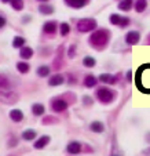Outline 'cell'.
<instances>
[{
	"instance_id": "obj_7",
	"label": "cell",
	"mask_w": 150,
	"mask_h": 156,
	"mask_svg": "<svg viewBox=\"0 0 150 156\" xmlns=\"http://www.w3.org/2000/svg\"><path fill=\"white\" fill-rule=\"evenodd\" d=\"M65 3L72 9H81L88 3V0H65Z\"/></svg>"
},
{
	"instance_id": "obj_25",
	"label": "cell",
	"mask_w": 150,
	"mask_h": 156,
	"mask_svg": "<svg viewBox=\"0 0 150 156\" xmlns=\"http://www.w3.org/2000/svg\"><path fill=\"white\" fill-rule=\"evenodd\" d=\"M10 3H11L12 9L17 10V11H21V10L24 9V0H11Z\"/></svg>"
},
{
	"instance_id": "obj_9",
	"label": "cell",
	"mask_w": 150,
	"mask_h": 156,
	"mask_svg": "<svg viewBox=\"0 0 150 156\" xmlns=\"http://www.w3.org/2000/svg\"><path fill=\"white\" fill-rule=\"evenodd\" d=\"M99 80L102 83H107V84H114L117 82V77L113 76V75H109V73H102L99 76Z\"/></svg>"
},
{
	"instance_id": "obj_21",
	"label": "cell",
	"mask_w": 150,
	"mask_h": 156,
	"mask_svg": "<svg viewBox=\"0 0 150 156\" xmlns=\"http://www.w3.org/2000/svg\"><path fill=\"white\" fill-rule=\"evenodd\" d=\"M17 69L21 72V73H28L30 71V66L28 62H18L17 64Z\"/></svg>"
},
{
	"instance_id": "obj_29",
	"label": "cell",
	"mask_w": 150,
	"mask_h": 156,
	"mask_svg": "<svg viewBox=\"0 0 150 156\" xmlns=\"http://www.w3.org/2000/svg\"><path fill=\"white\" fill-rule=\"evenodd\" d=\"M128 25H130V20H128L127 17H123V18H121V22H120V25H118V27L124 28V27H128Z\"/></svg>"
},
{
	"instance_id": "obj_15",
	"label": "cell",
	"mask_w": 150,
	"mask_h": 156,
	"mask_svg": "<svg viewBox=\"0 0 150 156\" xmlns=\"http://www.w3.org/2000/svg\"><path fill=\"white\" fill-rule=\"evenodd\" d=\"M44 105L43 104H33V106H32V112H33V115H36V116H41L43 113H44Z\"/></svg>"
},
{
	"instance_id": "obj_26",
	"label": "cell",
	"mask_w": 150,
	"mask_h": 156,
	"mask_svg": "<svg viewBox=\"0 0 150 156\" xmlns=\"http://www.w3.org/2000/svg\"><path fill=\"white\" fill-rule=\"evenodd\" d=\"M39 11H41V14L48 15V14H53L54 9L51 6H47V4H41V6L39 7Z\"/></svg>"
},
{
	"instance_id": "obj_8",
	"label": "cell",
	"mask_w": 150,
	"mask_h": 156,
	"mask_svg": "<svg viewBox=\"0 0 150 156\" xmlns=\"http://www.w3.org/2000/svg\"><path fill=\"white\" fill-rule=\"evenodd\" d=\"M68 152L69 153H72V155H76V153H80L81 152V144L80 142H77V141H73V142H70V144L68 145Z\"/></svg>"
},
{
	"instance_id": "obj_37",
	"label": "cell",
	"mask_w": 150,
	"mask_h": 156,
	"mask_svg": "<svg viewBox=\"0 0 150 156\" xmlns=\"http://www.w3.org/2000/svg\"><path fill=\"white\" fill-rule=\"evenodd\" d=\"M147 152H149V153H150V149H147Z\"/></svg>"
},
{
	"instance_id": "obj_24",
	"label": "cell",
	"mask_w": 150,
	"mask_h": 156,
	"mask_svg": "<svg viewBox=\"0 0 150 156\" xmlns=\"http://www.w3.org/2000/svg\"><path fill=\"white\" fill-rule=\"evenodd\" d=\"M83 64H84V66H87V68H94L97 61H95V58H92V57H85V58L83 59Z\"/></svg>"
},
{
	"instance_id": "obj_19",
	"label": "cell",
	"mask_w": 150,
	"mask_h": 156,
	"mask_svg": "<svg viewBox=\"0 0 150 156\" xmlns=\"http://www.w3.org/2000/svg\"><path fill=\"white\" fill-rule=\"evenodd\" d=\"M37 75L40 77H46L50 75V66H47V65H41V66H39L37 68Z\"/></svg>"
},
{
	"instance_id": "obj_6",
	"label": "cell",
	"mask_w": 150,
	"mask_h": 156,
	"mask_svg": "<svg viewBox=\"0 0 150 156\" xmlns=\"http://www.w3.org/2000/svg\"><path fill=\"white\" fill-rule=\"evenodd\" d=\"M139 39H141V33L136 32V30H131V32H128L127 36H125V41L128 44H131V46H134V44L138 43Z\"/></svg>"
},
{
	"instance_id": "obj_18",
	"label": "cell",
	"mask_w": 150,
	"mask_h": 156,
	"mask_svg": "<svg viewBox=\"0 0 150 156\" xmlns=\"http://www.w3.org/2000/svg\"><path fill=\"white\" fill-rule=\"evenodd\" d=\"M22 138H24L25 141H30V140L36 138V131L35 130H32V129L25 130V131L22 133Z\"/></svg>"
},
{
	"instance_id": "obj_36",
	"label": "cell",
	"mask_w": 150,
	"mask_h": 156,
	"mask_svg": "<svg viewBox=\"0 0 150 156\" xmlns=\"http://www.w3.org/2000/svg\"><path fill=\"white\" fill-rule=\"evenodd\" d=\"M40 2H47V0H40Z\"/></svg>"
},
{
	"instance_id": "obj_20",
	"label": "cell",
	"mask_w": 150,
	"mask_h": 156,
	"mask_svg": "<svg viewBox=\"0 0 150 156\" xmlns=\"http://www.w3.org/2000/svg\"><path fill=\"white\" fill-rule=\"evenodd\" d=\"M90 129H91L94 133H102L103 129H105V126H103L101 122H92V123L90 124Z\"/></svg>"
},
{
	"instance_id": "obj_22",
	"label": "cell",
	"mask_w": 150,
	"mask_h": 156,
	"mask_svg": "<svg viewBox=\"0 0 150 156\" xmlns=\"http://www.w3.org/2000/svg\"><path fill=\"white\" fill-rule=\"evenodd\" d=\"M24 44H25V39H24V37H21V36H15L14 40H12V46H14L15 48L24 47Z\"/></svg>"
},
{
	"instance_id": "obj_30",
	"label": "cell",
	"mask_w": 150,
	"mask_h": 156,
	"mask_svg": "<svg viewBox=\"0 0 150 156\" xmlns=\"http://www.w3.org/2000/svg\"><path fill=\"white\" fill-rule=\"evenodd\" d=\"M53 120H55V119H54V118H50V116H48V118H44V120H43V124L53 123Z\"/></svg>"
},
{
	"instance_id": "obj_16",
	"label": "cell",
	"mask_w": 150,
	"mask_h": 156,
	"mask_svg": "<svg viewBox=\"0 0 150 156\" xmlns=\"http://www.w3.org/2000/svg\"><path fill=\"white\" fill-rule=\"evenodd\" d=\"M97 83H98V79L95 76H92V75L85 76V79H84V86L85 87H94Z\"/></svg>"
},
{
	"instance_id": "obj_1",
	"label": "cell",
	"mask_w": 150,
	"mask_h": 156,
	"mask_svg": "<svg viewBox=\"0 0 150 156\" xmlns=\"http://www.w3.org/2000/svg\"><path fill=\"white\" fill-rule=\"evenodd\" d=\"M109 37H110V32L105 28L98 29L90 36V43L94 48L97 50H103L109 43Z\"/></svg>"
},
{
	"instance_id": "obj_11",
	"label": "cell",
	"mask_w": 150,
	"mask_h": 156,
	"mask_svg": "<svg viewBox=\"0 0 150 156\" xmlns=\"http://www.w3.org/2000/svg\"><path fill=\"white\" fill-rule=\"evenodd\" d=\"M10 119H11L12 122H21L22 119H24V113H22V111H19V109H12L11 112H10Z\"/></svg>"
},
{
	"instance_id": "obj_31",
	"label": "cell",
	"mask_w": 150,
	"mask_h": 156,
	"mask_svg": "<svg viewBox=\"0 0 150 156\" xmlns=\"http://www.w3.org/2000/svg\"><path fill=\"white\" fill-rule=\"evenodd\" d=\"M4 25H6V18H3L0 15V28H3Z\"/></svg>"
},
{
	"instance_id": "obj_33",
	"label": "cell",
	"mask_w": 150,
	"mask_h": 156,
	"mask_svg": "<svg viewBox=\"0 0 150 156\" xmlns=\"http://www.w3.org/2000/svg\"><path fill=\"white\" fill-rule=\"evenodd\" d=\"M69 57H70V58H72V57H74V46L69 48Z\"/></svg>"
},
{
	"instance_id": "obj_28",
	"label": "cell",
	"mask_w": 150,
	"mask_h": 156,
	"mask_svg": "<svg viewBox=\"0 0 150 156\" xmlns=\"http://www.w3.org/2000/svg\"><path fill=\"white\" fill-rule=\"evenodd\" d=\"M121 18H123V17H120L118 14H112V15H110V24H113V25H120Z\"/></svg>"
},
{
	"instance_id": "obj_17",
	"label": "cell",
	"mask_w": 150,
	"mask_h": 156,
	"mask_svg": "<svg viewBox=\"0 0 150 156\" xmlns=\"http://www.w3.org/2000/svg\"><path fill=\"white\" fill-rule=\"evenodd\" d=\"M134 7H135V10L138 12H142V11H145V9L147 7V2L146 0H135Z\"/></svg>"
},
{
	"instance_id": "obj_34",
	"label": "cell",
	"mask_w": 150,
	"mask_h": 156,
	"mask_svg": "<svg viewBox=\"0 0 150 156\" xmlns=\"http://www.w3.org/2000/svg\"><path fill=\"white\" fill-rule=\"evenodd\" d=\"M3 3H9V2H11V0H2Z\"/></svg>"
},
{
	"instance_id": "obj_32",
	"label": "cell",
	"mask_w": 150,
	"mask_h": 156,
	"mask_svg": "<svg viewBox=\"0 0 150 156\" xmlns=\"http://www.w3.org/2000/svg\"><path fill=\"white\" fill-rule=\"evenodd\" d=\"M83 100H84V104H85V105H90V104L92 102V101H91V98H90V97H84V98H83Z\"/></svg>"
},
{
	"instance_id": "obj_35",
	"label": "cell",
	"mask_w": 150,
	"mask_h": 156,
	"mask_svg": "<svg viewBox=\"0 0 150 156\" xmlns=\"http://www.w3.org/2000/svg\"><path fill=\"white\" fill-rule=\"evenodd\" d=\"M147 43H149V44H150V35H149V36H147Z\"/></svg>"
},
{
	"instance_id": "obj_10",
	"label": "cell",
	"mask_w": 150,
	"mask_h": 156,
	"mask_svg": "<svg viewBox=\"0 0 150 156\" xmlns=\"http://www.w3.org/2000/svg\"><path fill=\"white\" fill-rule=\"evenodd\" d=\"M47 144H50V137L48 136H43L35 142V148L36 149H43Z\"/></svg>"
},
{
	"instance_id": "obj_13",
	"label": "cell",
	"mask_w": 150,
	"mask_h": 156,
	"mask_svg": "<svg viewBox=\"0 0 150 156\" xmlns=\"http://www.w3.org/2000/svg\"><path fill=\"white\" fill-rule=\"evenodd\" d=\"M63 82H65L63 76L56 73V75H54L53 77H50V80H48V84H50V86H61Z\"/></svg>"
},
{
	"instance_id": "obj_23",
	"label": "cell",
	"mask_w": 150,
	"mask_h": 156,
	"mask_svg": "<svg viewBox=\"0 0 150 156\" xmlns=\"http://www.w3.org/2000/svg\"><path fill=\"white\" fill-rule=\"evenodd\" d=\"M131 7H132V0H123V2L118 4V9L123 10V11H128Z\"/></svg>"
},
{
	"instance_id": "obj_5",
	"label": "cell",
	"mask_w": 150,
	"mask_h": 156,
	"mask_svg": "<svg viewBox=\"0 0 150 156\" xmlns=\"http://www.w3.org/2000/svg\"><path fill=\"white\" fill-rule=\"evenodd\" d=\"M51 106H53V111L61 113V112H65L66 109H68V102L65 100H62V98H54Z\"/></svg>"
},
{
	"instance_id": "obj_2",
	"label": "cell",
	"mask_w": 150,
	"mask_h": 156,
	"mask_svg": "<svg viewBox=\"0 0 150 156\" xmlns=\"http://www.w3.org/2000/svg\"><path fill=\"white\" fill-rule=\"evenodd\" d=\"M97 29V21L92 18H83L77 22V30L81 33L85 32H92Z\"/></svg>"
},
{
	"instance_id": "obj_3",
	"label": "cell",
	"mask_w": 150,
	"mask_h": 156,
	"mask_svg": "<svg viewBox=\"0 0 150 156\" xmlns=\"http://www.w3.org/2000/svg\"><path fill=\"white\" fill-rule=\"evenodd\" d=\"M97 97L102 104H110L114 100V93H113L112 90H109V88L101 87V88H98Z\"/></svg>"
},
{
	"instance_id": "obj_14",
	"label": "cell",
	"mask_w": 150,
	"mask_h": 156,
	"mask_svg": "<svg viewBox=\"0 0 150 156\" xmlns=\"http://www.w3.org/2000/svg\"><path fill=\"white\" fill-rule=\"evenodd\" d=\"M43 30H44V33H55L56 22L55 21H48V22H46L44 27H43Z\"/></svg>"
},
{
	"instance_id": "obj_12",
	"label": "cell",
	"mask_w": 150,
	"mask_h": 156,
	"mask_svg": "<svg viewBox=\"0 0 150 156\" xmlns=\"http://www.w3.org/2000/svg\"><path fill=\"white\" fill-rule=\"evenodd\" d=\"M19 57L24 59H29L33 57V50L30 47H28V46H25V47H21V51H19Z\"/></svg>"
},
{
	"instance_id": "obj_4",
	"label": "cell",
	"mask_w": 150,
	"mask_h": 156,
	"mask_svg": "<svg viewBox=\"0 0 150 156\" xmlns=\"http://www.w3.org/2000/svg\"><path fill=\"white\" fill-rule=\"evenodd\" d=\"M0 101L4 104H14L18 101V94L10 90H0Z\"/></svg>"
},
{
	"instance_id": "obj_27",
	"label": "cell",
	"mask_w": 150,
	"mask_h": 156,
	"mask_svg": "<svg viewBox=\"0 0 150 156\" xmlns=\"http://www.w3.org/2000/svg\"><path fill=\"white\" fill-rule=\"evenodd\" d=\"M59 32H61L62 36H66L69 32H70V27H69V24H66V22H62L61 27H59Z\"/></svg>"
}]
</instances>
